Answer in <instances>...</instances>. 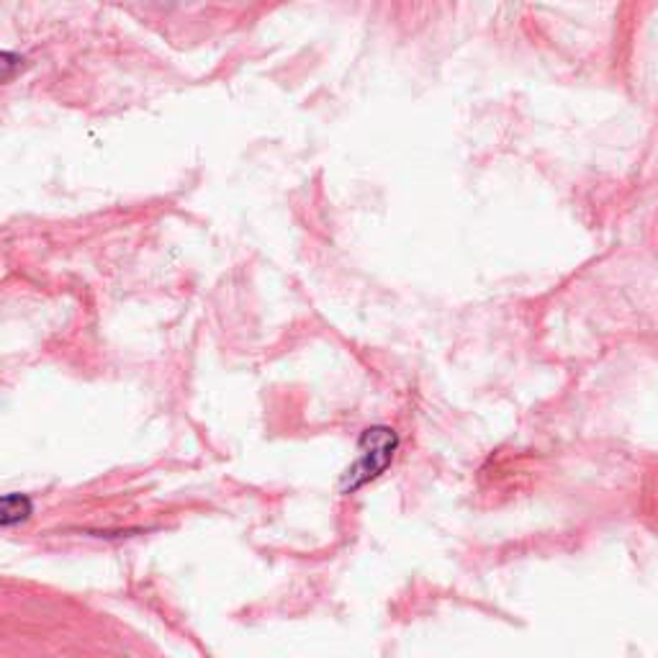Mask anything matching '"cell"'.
<instances>
[{
	"mask_svg": "<svg viewBox=\"0 0 658 658\" xmlns=\"http://www.w3.org/2000/svg\"><path fill=\"white\" fill-rule=\"evenodd\" d=\"M397 450L399 435L393 427L374 425L363 430L361 440H357V458L340 478V493H355L363 486L376 482L378 476H383L397 458Z\"/></svg>",
	"mask_w": 658,
	"mask_h": 658,
	"instance_id": "cell-1",
	"label": "cell"
},
{
	"mask_svg": "<svg viewBox=\"0 0 658 658\" xmlns=\"http://www.w3.org/2000/svg\"><path fill=\"white\" fill-rule=\"evenodd\" d=\"M34 514V502L26 493H5L0 499V525L9 531L13 525H21Z\"/></svg>",
	"mask_w": 658,
	"mask_h": 658,
	"instance_id": "cell-2",
	"label": "cell"
},
{
	"mask_svg": "<svg viewBox=\"0 0 658 658\" xmlns=\"http://www.w3.org/2000/svg\"><path fill=\"white\" fill-rule=\"evenodd\" d=\"M24 68V57L13 54V52H3V81L11 83L13 75H16V70Z\"/></svg>",
	"mask_w": 658,
	"mask_h": 658,
	"instance_id": "cell-3",
	"label": "cell"
}]
</instances>
